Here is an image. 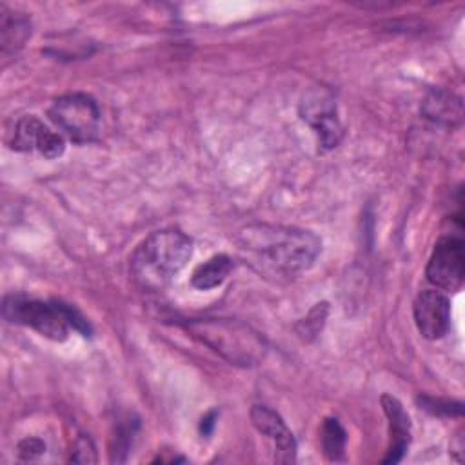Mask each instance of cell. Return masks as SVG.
I'll use <instances>...</instances> for the list:
<instances>
[{"label":"cell","mask_w":465,"mask_h":465,"mask_svg":"<svg viewBox=\"0 0 465 465\" xmlns=\"http://www.w3.org/2000/svg\"><path fill=\"white\" fill-rule=\"evenodd\" d=\"M236 242L260 272L276 280L296 278L311 269L322 252L318 234L287 225L252 223L238 232Z\"/></svg>","instance_id":"obj_1"},{"label":"cell","mask_w":465,"mask_h":465,"mask_svg":"<svg viewBox=\"0 0 465 465\" xmlns=\"http://www.w3.org/2000/svg\"><path fill=\"white\" fill-rule=\"evenodd\" d=\"M193 256V240L180 229L169 227L151 232L129 258V272L143 291H162Z\"/></svg>","instance_id":"obj_2"},{"label":"cell","mask_w":465,"mask_h":465,"mask_svg":"<svg viewBox=\"0 0 465 465\" xmlns=\"http://www.w3.org/2000/svg\"><path fill=\"white\" fill-rule=\"evenodd\" d=\"M2 314L7 322L31 327L53 341L67 340L71 329L82 336H91V325L80 311L58 300L42 302L24 294H9L4 298Z\"/></svg>","instance_id":"obj_3"},{"label":"cell","mask_w":465,"mask_h":465,"mask_svg":"<svg viewBox=\"0 0 465 465\" xmlns=\"http://www.w3.org/2000/svg\"><path fill=\"white\" fill-rule=\"evenodd\" d=\"M187 329L203 345L234 365L251 367L267 354L265 338L251 325L227 318H200L187 323Z\"/></svg>","instance_id":"obj_4"},{"label":"cell","mask_w":465,"mask_h":465,"mask_svg":"<svg viewBox=\"0 0 465 465\" xmlns=\"http://www.w3.org/2000/svg\"><path fill=\"white\" fill-rule=\"evenodd\" d=\"M47 116L74 143H93L100 138L102 113L94 98L85 93L58 96L47 109Z\"/></svg>","instance_id":"obj_5"},{"label":"cell","mask_w":465,"mask_h":465,"mask_svg":"<svg viewBox=\"0 0 465 465\" xmlns=\"http://www.w3.org/2000/svg\"><path fill=\"white\" fill-rule=\"evenodd\" d=\"M300 118L316 133L318 153H327L340 145L343 125L338 118V107L332 93L323 85H314L300 100Z\"/></svg>","instance_id":"obj_6"},{"label":"cell","mask_w":465,"mask_h":465,"mask_svg":"<svg viewBox=\"0 0 465 465\" xmlns=\"http://www.w3.org/2000/svg\"><path fill=\"white\" fill-rule=\"evenodd\" d=\"M425 276L440 291H458L465 278V243L460 234L441 236L429 256Z\"/></svg>","instance_id":"obj_7"},{"label":"cell","mask_w":465,"mask_h":465,"mask_svg":"<svg viewBox=\"0 0 465 465\" xmlns=\"http://www.w3.org/2000/svg\"><path fill=\"white\" fill-rule=\"evenodd\" d=\"M9 147L20 153H27L36 149L44 158L54 160L64 154L65 140L62 134L51 131L44 122L36 116L27 114L16 120L15 129L11 133Z\"/></svg>","instance_id":"obj_8"},{"label":"cell","mask_w":465,"mask_h":465,"mask_svg":"<svg viewBox=\"0 0 465 465\" xmlns=\"http://www.w3.org/2000/svg\"><path fill=\"white\" fill-rule=\"evenodd\" d=\"M418 332L427 340H440L450 327V302L440 289H423L412 303Z\"/></svg>","instance_id":"obj_9"},{"label":"cell","mask_w":465,"mask_h":465,"mask_svg":"<svg viewBox=\"0 0 465 465\" xmlns=\"http://www.w3.org/2000/svg\"><path fill=\"white\" fill-rule=\"evenodd\" d=\"M251 421L254 429L271 438L274 443V461L278 463H294L296 460V440L287 429L283 418L267 405H252Z\"/></svg>","instance_id":"obj_10"},{"label":"cell","mask_w":465,"mask_h":465,"mask_svg":"<svg viewBox=\"0 0 465 465\" xmlns=\"http://www.w3.org/2000/svg\"><path fill=\"white\" fill-rule=\"evenodd\" d=\"M381 407L383 412L389 420V449L385 458L381 460L383 463H398L411 443V418L403 405L391 394L381 396Z\"/></svg>","instance_id":"obj_11"},{"label":"cell","mask_w":465,"mask_h":465,"mask_svg":"<svg viewBox=\"0 0 465 465\" xmlns=\"http://www.w3.org/2000/svg\"><path fill=\"white\" fill-rule=\"evenodd\" d=\"M421 114L432 124L456 127L463 120V102L450 91L432 89L421 102Z\"/></svg>","instance_id":"obj_12"},{"label":"cell","mask_w":465,"mask_h":465,"mask_svg":"<svg viewBox=\"0 0 465 465\" xmlns=\"http://www.w3.org/2000/svg\"><path fill=\"white\" fill-rule=\"evenodd\" d=\"M31 36V20L18 11L0 5V47L2 58L15 56Z\"/></svg>","instance_id":"obj_13"},{"label":"cell","mask_w":465,"mask_h":465,"mask_svg":"<svg viewBox=\"0 0 465 465\" xmlns=\"http://www.w3.org/2000/svg\"><path fill=\"white\" fill-rule=\"evenodd\" d=\"M234 263L227 254H214L200 263L191 274V285L200 291H209L225 282Z\"/></svg>","instance_id":"obj_14"},{"label":"cell","mask_w":465,"mask_h":465,"mask_svg":"<svg viewBox=\"0 0 465 465\" xmlns=\"http://www.w3.org/2000/svg\"><path fill=\"white\" fill-rule=\"evenodd\" d=\"M347 432L336 418H325L322 425V450L329 461L345 460Z\"/></svg>","instance_id":"obj_15"},{"label":"cell","mask_w":465,"mask_h":465,"mask_svg":"<svg viewBox=\"0 0 465 465\" xmlns=\"http://www.w3.org/2000/svg\"><path fill=\"white\" fill-rule=\"evenodd\" d=\"M327 314H329V303L327 302H322V303H316L309 314L296 325V331L302 338L305 340H312L325 325V320H327Z\"/></svg>","instance_id":"obj_16"},{"label":"cell","mask_w":465,"mask_h":465,"mask_svg":"<svg viewBox=\"0 0 465 465\" xmlns=\"http://www.w3.org/2000/svg\"><path fill=\"white\" fill-rule=\"evenodd\" d=\"M418 403L432 412V414H445V416H460L461 414V403L460 401H452V400H440V398H429V396H420Z\"/></svg>","instance_id":"obj_17"},{"label":"cell","mask_w":465,"mask_h":465,"mask_svg":"<svg viewBox=\"0 0 465 465\" xmlns=\"http://www.w3.org/2000/svg\"><path fill=\"white\" fill-rule=\"evenodd\" d=\"M69 460L74 463H96L98 458H96V449L93 441L87 436L76 438Z\"/></svg>","instance_id":"obj_18"},{"label":"cell","mask_w":465,"mask_h":465,"mask_svg":"<svg viewBox=\"0 0 465 465\" xmlns=\"http://www.w3.org/2000/svg\"><path fill=\"white\" fill-rule=\"evenodd\" d=\"M45 450V443L40 438H24L18 443V456L24 461H33L42 456Z\"/></svg>","instance_id":"obj_19"},{"label":"cell","mask_w":465,"mask_h":465,"mask_svg":"<svg viewBox=\"0 0 465 465\" xmlns=\"http://www.w3.org/2000/svg\"><path fill=\"white\" fill-rule=\"evenodd\" d=\"M216 418H218V412L216 411H209L203 418H202V421H200V434L202 436H209L211 432H213V429H214V425H216Z\"/></svg>","instance_id":"obj_20"}]
</instances>
